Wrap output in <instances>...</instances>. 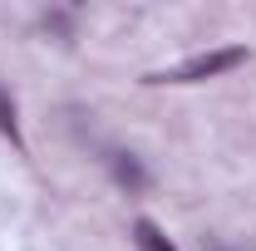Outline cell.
<instances>
[{
  "label": "cell",
  "mask_w": 256,
  "mask_h": 251,
  "mask_svg": "<svg viewBox=\"0 0 256 251\" xmlns=\"http://www.w3.org/2000/svg\"><path fill=\"white\" fill-rule=\"evenodd\" d=\"M0 133L10 138V143H20V124H15V104H10V94L0 89Z\"/></svg>",
  "instance_id": "7a4b0ae2"
},
{
  "label": "cell",
  "mask_w": 256,
  "mask_h": 251,
  "mask_svg": "<svg viewBox=\"0 0 256 251\" xmlns=\"http://www.w3.org/2000/svg\"><path fill=\"white\" fill-rule=\"evenodd\" d=\"M242 60H246V50H212V54H197V60L178 64V69H168V74H153V79H162V84H197V79H212V74L236 69Z\"/></svg>",
  "instance_id": "6da1fadb"
},
{
  "label": "cell",
  "mask_w": 256,
  "mask_h": 251,
  "mask_svg": "<svg viewBox=\"0 0 256 251\" xmlns=\"http://www.w3.org/2000/svg\"><path fill=\"white\" fill-rule=\"evenodd\" d=\"M133 232H138V246H143V251H172V246L158 236V226H153V222H138Z\"/></svg>",
  "instance_id": "3957f363"
}]
</instances>
